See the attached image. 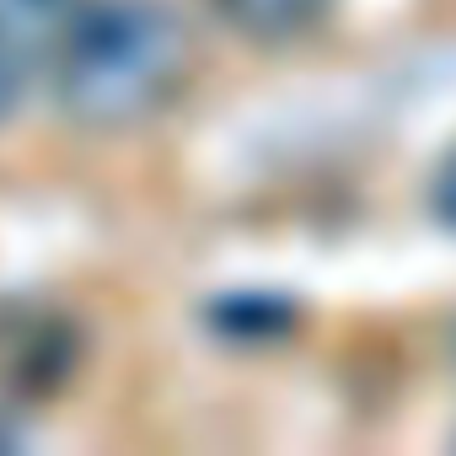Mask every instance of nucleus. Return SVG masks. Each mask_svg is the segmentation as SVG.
Listing matches in <instances>:
<instances>
[{"label": "nucleus", "mask_w": 456, "mask_h": 456, "mask_svg": "<svg viewBox=\"0 0 456 456\" xmlns=\"http://www.w3.org/2000/svg\"><path fill=\"white\" fill-rule=\"evenodd\" d=\"M188 65V28L167 0H92L54 49L60 108L81 124H134L167 102Z\"/></svg>", "instance_id": "obj_1"}, {"label": "nucleus", "mask_w": 456, "mask_h": 456, "mask_svg": "<svg viewBox=\"0 0 456 456\" xmlns=\"http://www.w3.org/2000/svg\"><path fill=\"white\" fill-rule=\"evenodd\" d=\"M328 6L333 0H215V12L242 38H258V44H285V38L317 28L328 17Z\"/></svg>", "instance_id": "obj_4"}, {"label": "nucleus", "mask_w": 456, "mask_h": 456, "mask_svg": "<svg viewBox=\"0 0 456 456\" xmlns=\"http://www.w3.org/2000/svg\"><path fill=\"white\" fill-rule=\"evenodd\" d=\"M429 199H435V215L456 232V151L440 161V172H435V188H429Z\"/></svg>", "instance_id": "obj_5"}, {"label": "nucleus", "mask_w": 456, "mask_h": 456, "mask_svg": "<svg viewBox=\"0 0 456 456\" xmlns=\"http://www.w3.org/2000/svg\"><path fill=\"white\" fill-rule=\"evenodd\" d=\"M70 0H0V124L33 92L44 60L60 49Z\"/></svg>", "instance_id": "obj_2"}, {"label": "nucleus", "mask_w": 456, "mask_h": 456, "mask_svg": "<svg viewBox=\"0 0 456 456\" xmlns=\"http://www.w3.org/2000/svg\"><path fill=\"white\" fill-rule=\"evenodd\" d=\"M76 365V333L60 317L0 306V387L44 392Z\"/></svg>", "instance_id": "obj_3"}]
</instances>
